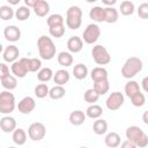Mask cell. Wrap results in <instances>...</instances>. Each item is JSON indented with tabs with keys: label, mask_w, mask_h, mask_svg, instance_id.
Returning <instances> with one entry per match:
<instances>
[{
	"label": "cell",
	"mask_w": 148,
	"mask_h": 148,
	"mask_svg": "<svg viewBox=\"0 0 148 148\" xmlns=\"http://www.w3.org/2000/svg\"><path fill=\"white\" fill-rule=\"evenodd\" d=\"M65 94H66V90H65V88L62 87V86H54V87H52L51 89H50V92H49V96H50V98H52V99H60V98H62L64 96H65Z\"/></svg>",
	"instance_id": "obj_34"
},
{
	"label": "cell",
	"mask_w": 148,
	"mask_h": 148,
	"mask_svg": "<svg viewBox=\"0 0 148 148\" xmlns=\"http://www.w3.org/2000/svg\"><path fill=\"white\" fill-rule=\"evenodd\" d=\"M136 12H138L139 17H141L143 20H147L148 18V2L140 3L139 7H138V9H136Z\"/></svg>",
	"instance_id": "obj_42"
},
{
	"label": "cell",
	"mask_w": 148,
	"mask_h": 148,
	"mask_svg": "<svg viewBox=\"0 0 148 148\" xmlns=\"http://www.w3.org/2000/svg\"><path fill=\"white\" fill-rule=\"evenodd\" d=\"M3 36L8 42H17L21 38V30L16 25H7L3 29Z\"/></svg>",
	"instance_id": "obj_13"
},
{
	"label": "cell",
	"mask_w": 148,
	"mask_h": 148,
	"mask_svg": "<svg viewBox=\"0 0 148 148\" xmlns=\"http://www.w3.org/2000/svg\"><path fill=\"white\" fill-rule=\"evenodd\" d=\"M37 1H38V0H25V1H24V3H25V6H27V7H29V8L31 7V8H34V7L36 6Z\"/></svg>",
	"instance_id": "obj_46"
},
{
	"label": "cell",
	"mask_w": 148,
	"mask_h": 148,
	"mask_svg": "<svg viewBox=\"0 0 148 148\" xmlns=\"http://www.w3.org/2000/svg\"><path fill=\"white\" fill-rule=\"evenodd\" d=\"M80 148H87V147H80Z\"/></svg>",
	"instance_id": "obj_51"
},
{
	"label": "cell",
	"mask_w": 148,
	"mask_h": 148,
	"mask_svg": "<svg viewBox=\"0 0 148 148\" xmlns=\"http://www.w3.org/2000/svg\"><path fill=\"white\" fill-rule=\"evenodd\" d=\"M1 86L7 90H13L17 87V79L14 75H8L5 79H1Z\"/></svg>",
	"instance_id": "obj_29"
},
{
	"label": "cell",
	"mask_w": 148,
	"mask_h": 148,
	"mask_svg": "<svg viewBox=\"0 0 148 148\" xmlns=\"http://www.w3.org/2000/svg\"><path fill=\"white\" fill-rule=\"evenodd\" d=\"M102 2H103L104 5H108V6H113V5H114L117 1H116V0H111V1H108V0H103Z\"/></svg>",
	"instance_id": "obj_48"
},
{
	"label": "cell",
	"mask_w": 148,
	"mask_h": 148,
	"mask_svg": "<svg viewBox=\"0 0 148 148\" xmlns=\"http://www.w3.org/2000/svg\"><path fill=\"white\" fill-rule=\"evenodd\" d=\"M86 113L83 112V111H81V110H75V111H73V112H71V114H69V123L72 124V125H74V126H80V125H82L84 121H86Z\"/></svg>",
	"instance_id": "obj_18"
},
{
	"label": "cell",
	"mask_w": 148,
	"mask_h": 148,
	"mask_svg": "<svg viewBox=\"0 0 148 148\" xmlns=\"http://www.w3.org/2000/svg\"><path fill=\"white\" fill-rule=\"evenodd\" d=\"M109 88H110V84H109V81H108V80L94 82V89H95V91H96L99 96H101V95H105V94L109 91Z\"/></svg>",
	"instance_id": "obj_33"
},
{
	"label": "cell",
	"mask_w": 148,
	"mask_h": 148,
	"mask_svg": "<svg viewBox=\"0 0 148 148\" xmlns=\"http://www.w3.org/2000/svg\"><path fill=\"white\" fill-rule=\"evenodd\" d=\"M53 72L50 67H43L38 73H37V79L40 82H49L51 79H53Z\"/></svg>",
	"instance_id": "obj_31"
},
{
	"label": "cell",
	"mask_w": 148,
	"mask_h": 148,
	"mask_svg": "<svg viewBox=\"0 0 148 148\" xmlns=\"http://www.w3.org/2000/svg\"><path fill=\"white\" fill-rule=\"evenodd\" d=\"M49 32L52 37H56V38H60L65 35V25H54V27H51L49 28Z\"/></svg>",
	"instance_id": "obj_40"
},
{
	"label": "cell",
	"mask_w": 148,
	"mask_h": 148,
	"mask_svg": "<svg viewBox=\"0 0 148 148\" xmlns=\"http://www.w3.org/2000/svg\"><path fill=\"white\" fill-rule=\"evenodd\" d=\"M35 14L39 17H43V16H46V14H49L50 12V5L49 2H46L45 0H38L36 6L32 8Z\"/></svg>",
	"instance_id": "obj_19"
},
{
	"label": "cell",
	"mask_w": 148,
	"mask_h": 148,
	"mask_svg": "<svg viewBox=\"0 0 148 148\" xmlns=\"http://www.w3.org/2000/svg\"><path fill=\"white\" fill-rule=\"evenodd\" d=\"M99 36H101V28L95 23H90L84 29L82 37H83V42H86L87 44H94L98 40Z\"/></svg>",
	"instance_id": "obj_7"
},
{
	"label": "cell",
	"mask_w": 148,
	"mask_h": 148,
	"mask_svg": "<svg viewBox=\"0 0 148 148\" xmlns=\"http://www.w3.org/2000/svg\"><path fill=\"white\" fill-rule=\"evenodd\" d=\"M49 92H50V89L46 83H39L35 87V95L37 96V98H44L49 96Z\"/></svg>",
	"instance_id": "obj_37"
},
{
	"label": "cell",
	"mask_w": 148,
	"mask_h": 148,
	"mask_svg": "<svg viewBox=\"0 0 148 148\" xmlns=\"http://www.w3.org/2000/svg\"><path fill=\"white\" fill-rule=\"evenodd\" d=\"M82 23V9L79 6H71L66 13V25L72 30H76Z\"/></svg>",
	"instance_id": "obj_4"
},
{
	"label": "cell",
	"mask_w": 148,
	"mask_h": 148,
	"mask_svg": "<svg viewBox=\"0 0 148 148\" xmlns=\"http://www.w3.org/2000/svg\"><path fill=\"white\" fill-rule=\"evenodd\" d=\"M92 131L97 135L105 134L106 131H108V123H106V120H104V119H97V120H95L94 121V125H92Z\"/></svg>",
	"instance_id": "obj_25"
},
{
	"label": "cell",
	"mask_w": 148,
	"mask_h": 148,
	"mask_svg": "<svg viewBox=\"0 0 148 148\" xmlns=\"http://www.w3.org/2000/svg\"><path fill=\"white\" fill-rule=\"evenodd\" d=\"M37 47L38 52L42 59L44 60H51L56 56V45L53 40L47 36H40L37 40Z\"/></svg>",
	"instance_id": "obj_1"
},
{
	"label": "cell",
	"mask_w": 148,
	"mask_h": 148,
	"mask_svg": "<svg viewBox=\"0 0 148 148\" xmlns=\"http://www.w3.org/2000/svg\"><path fill=\"white\" fill-rule=\"evenodd\" d=\"M142 60L138 57H131L126 59L121 67V75L125 79H132L142 69Z\"/></svg>",
	"instance_id": "obj_3"
},
{
	"label": "cell",
	"mask_w": 148,
	"mask_h": 148,
	"mask_svg": "<svg viewBox=\"0 0 148 148\" xmlns=\"http://www.w3.org/2000/svg\"><path fill=\"white\" fill-rule=\"evenodd\" d=\"M141 86H142V89L145 90V92H148V76H145L142 79Z\"/></svg>",
	"instance_id": "obj_45"
},
{
	"label": "cell",
	"mask_w": 148,
	"mask_h": 148,
	"mask_svg": "<svg viewBox=\"0 0 148 148\" xmlns=\"http://www.w3.org/2000/svg\"><path fill=\"white\" fill-rule=\"evenodd\" d=\"M57 60L59 62V65L64 66V67H69L73 64V56L71 52H60L57 57Z\"/></svg>",
	"instance_id": "obj_27"
},
{
	"label": "cell",
	"mask_w": 148,
	"mask_h": 148,
	"mask_svg": "<svg viewBox=\"0 0 148 148\" xmlns=\"http://www.w3.org/2000/svg\"><path fill=\"white\" fill-rule=\"evenodd\" d=\"M29 72H39L42 69V61L38 58H21Z\"/></svg>",
	"instance_id": "obj_20"
},
{
	"label": "cell",
	"mask_w": 148,
	"mask_h": 148,
	"mask_svg": "<svg viewBox=\"0 0 148 148\" xmlns=\"http://www.w3.org/2000/svg\"><path fill=\"white\" fill-rule=\"evenodd\" d=\"M29 16H30V8L27 6H21L15 12V17L18 21H25L29 18Z\"/></svg>",
	"instance_id": "obj_35"
},
{
	"label": "cell",
	"mask_w": 148,
	"mask_h": 148,
	"mask_svg": "<svg viewBox=\"0 0 148 148\" xmlns=\"http://www.w3.org/2000/svg\"><path fill=\"white\" fill-rule=\"evenodd\" d=\"M83 98H84V101H86L87 103L94 104L95 102L98 101L99 95L95 91L94 88H90V89H87V90H86V92H84V95H83Z\"/></svg>",
	"instance_id": "obj_38"
},
{
	"label": "cell",
	"mask_w": 148,
	"mask_h": 148,
	"mask_svg": "<svg viewBox=\"0 0 148 148\" xmlns=\"http://www.w3.org/2000/svg\"><path fill=\"white\" fill-rule=\"evenodd\" d=\"M91 56L97 65H108L111 61V56L103 45H95L91 50Z\"/></svg>",
	"instance_id": "obj_6"
},
{
	"label": "cell",
	"mask_w": 148,
	"mask_h": 148,
	"mask_svg": "<svg viewBox=\"0 0 148 148\" xmlns=\"http://www.w3.org/2000/svg\"><path fill=\"white\" fill-rule=\"evenodd\" d=\"M126 139L134 142L136 147L145 148L148 146V135L139 127V126H130L126 128Z\"/></svg>",
	"instance_id": "obj_2"
},
{
	"label": "cell",
	"mask_w": 148,
	"mask_h": 148,
	"mask_svg": "<svg viewBox=\"0 0 148 148\" xmlns=\"http://www.w3.org/2000/svg\"><path fill=\"white\" fill-rule=\"evenodd\" d=\"M142 121H143L146 125H148V110L143 112V114H142Z\"/></svg>",
	"instance_id": "obj_47"
},
{
	"label": "cell",
	"mask_w": 148,
	"mask_h": 148,
	"mask_svg": "<svg viewBox=\"0 0 148 148\" xmlns=\"http://www.w3.org/2000/svg\"><path fill=\"white\" fill-rule=\"evenodd\" d=\"M89 17L95 22H105V8L95 6L89 10Z\"/></svg>",
	"instance_id": "obj_16"
},
{
	"label": "cell",
	"mask_w": 148,
	"mask_h": 148,
	"mask_svg": "<svg viewBox=\"0 0 148 148\" xmlns=\"http://www.w3.org/2000/svg\"><path fill=\"white\" fill-rule=\"evenodd\" d=\"M46 134V128L42 123H32L28 128V135L34 141H40Z\"/></svg>",
	"instance_id": "obj_8"
},
{
	"label": "cell",
	"mask_w": 148,
	"mask_h": 148,
	"mask_svg": "<svg viewBox=\"0 0 148 148\" xmlns=\"http://www.w3.org/2000/svg\"><path fill=\"white\" fill-rule=\"evenodd\" d=\"M8 75H10L9 74V67L5 62H1L0 64V80L1 79H5Z\"/></svg>",
	"instance_id": "obj_43"
},
{
	"label": "cell",
	"mask_w": 148,
	"mask_h": 148,
	"mask_svg": "<svg viewBox=\"0 0 148 148\" xmlns=\"http://www.w3.org/2000/svg\"><path fill=\"white\" fill-rule=\"evenodd\" d=\"M69 73L66 69H58L53 75V81L57 86H64L69 81Z\"/></svg>",
	"instance_id": "obj_17"
},
{
	"label": "cell",
	"mask_w": 148,
	"mask_h": 148,
	"mask_svg": "<svg viewBox=\"0 0 148 148\" xmlns=\"http://www.w3.org/2000/svg\"><path fill=\"white\" fill-rule=\"evenodd\" d=\"M104 142L109 148H116L120 145V135L117 132H110L105 135Z\"/></svg>",
	"instance_id": "obj_22"
},
{
	"label": "cell",
	"mask_w": 148,
	"mask_h": 148,
	"mask_svg": "<svg viewBox=\"0 0 148 148\" xmlns=\"http://www.w3.org/2000/svg\"><path fill=\"white\" fill-rule=\"evenodd\" d=\"M46 23H47L49 28L54 27V25H64V17L60 14H52L47 17Z\"/></svg>",
	"instance_id": "obj_36"
},
{
	"label": "cell",
	"mask_w": 148,
	"mask_h": 148,
	"mask_svg": "<svg viewBox=\"0 0 148 148\" xmlns=\"http://www.w3.org/2000/svg\"><path fill=\"white\" fill-rule=\"evenodd\" d=\"M120 148H138V147H136V145L134 142H132L130 140H125V141L121 142Z\"/></svg>",
	"instance_id": "obj_44"
},
{
	"label": "cell",
	"mask_w": 148,
	"mask_h": 148,
	"mask_svg": "<svg viewBox=\"0 0 148 148\" xmlns=\"http://www.w3.org/2000/svg\"><path fill=\"white\" fill-rule=\"evenodd\" d=\"M120 13L124 15V16H130L134 13L135 10V7H134V3L132 1H128V0H125L120 3Z\"/></svg>",
	"instance_id": "obj_32"
},
{
	"label": "cell",
	"mask_w": 148,
	"mask_h": 148,
	"mask_svg": "<svg viewBox=\"0 0 148 148\" xmlns=\"http://www.w3.org/2000/svg\"><path fill=\"white\" fill-rule=\"evenodd\" d=\"M73 75H74V77L77 79V80H83V79H86L87 75H88V68H87V66L83 65V64H77V65H75L74 68H73Z\"/></svg>",
	"instance_id": "obj_28"
},
{
	"label": "cell",
	"mask_w": 148,
	"mask_h": 148,
	"mask_svg": "<svg viewBox=\"0 0 148 148\" xmlns=\"http://www.w3.org/2000/svg\"><path fill=\"white\" fill-rule=\"evenodd\" d=\"M131 103H132L134 106H136V108H141V106L146 103L145 95H143L141 91L138 92L136 95H134L133 97H131Z\"/></svg>",
	"instance_id": "obj_41"
},
{
	"label": "cell",
	"mask_w": 148,
	"mask_h": 148,
	"mask_svg": "<svg viewBox=\"0 0 148 148\" xmlns=\"http://www.w3.org/2000/svg\"><path fill=\"white\" fill-rule=\"evenodd\" d=\"M102 113H103V109L97 104H91L86 110V116L90 119H98L102 116Z\"/></svg>",
	"instance_id": "obj_23"
},
{
	"label": "cell",
	"mask_w": 148,
	"mask_h": 148,
	"mask_svg": "<svg viewBox=\"0 0 148 148\" xmlns=\"http://www.w3.org/2000/svg\"><path fill=\"white\" fill-rule=\"evenodd\" d=\"M10 71H12V73H13L14 76L20 77V79L24 77L28 74V72H29L28 68H27V65L24 64V61L22 59L13 62L12 64V67H10Z\"/></svg>",
	"instance_id": "obj_12"
},
{
	"label": "cell",
	"mask_w": 148,
	"mask_h": 148,
	"mask_svg": "<svg viewBox=\"0 0 148 148\" xmlns=\"http://www.w3.org/2000/svg\"><path fill=\"white\" fill-rule=\"evenodd\" d=\"M123 104H124V95L121 92H119V91L111 92L108 96L106 101H105L106 108L109 110H111V111H116V110L120 109L123 106Z\"/></svg>",
	"instance_id": "obj_9"
},
{
	"label": "cell",
	"mask_w": 148,
	"mask_h": 148,
	"mask_svg": "<svg viewBox=\"0 0 148 148\" xmlns=\"http://www.w3.org/2000/svg\"><path fill=\"white\" fill-rule=\"evenodd\" d=\"M35 108H36V102H35V99H34L32 97H30V96L23 97V98L18 102V104H17L18 111H20L21 113H23V114H29V113H31Z\"/></svg>",
	"instance_id": "obj_10"
},
{
	"label": "cell",
	"mask_w": 148,
	"mask_h": 148,
	"mask_svg": "<svg viewBox=\"0 0 148 148\" xmlns=\"http://www.w3.org/2000/svg\"><path fill=\"white\" fill-rule=\"evenodd\" d=\"M16 104H15V96L5 90L0 94V112L2 114H8L14 111Z\"/></svg>",
	"instance_id": "obj_5"
},
{
	"label": "cell",
	"mask_w": 148,
	"mask_h": 148,
	"mask_svg": "<svg viewBox=\"0 0 148 148\" xmlns=\"http://www.w3.org/2000/svg\"><path fill=\"white\" fill-rule=\"evenodd\" d=\"M83 47V40L79 36H73L67 40V49L71 53H77Z\"/></svg>",
	"instance_id": "obj_15"
},
{
	"label": "cell",
	"mask_w": 148,
	"mask_h": 148,
	"mask_svg": "<svg viewBox=\"0 0 148 148\" xmlns=\"http://www.w3.org/2000/svg\"><path fill=\"white\" fill-rule=\"evenodd\" d=\"M90 76L94 82H97V81H103V80H108V71L104 68V67H95L91 69L90 72Z\"/></svg>",
	"instance_id": "obj_21"
},
{
	"label": "cell",
	"mask_w": 148,
	"mask_h": 148,
	"mask_svg": "<svg viewBox=\"0 0 148 148\" xmlns=\"http://www.w3.org/2000/svg\"><path fill=\"white\" fill-rule=\"evenodd\" d=\"M14 15H15V13H14V10L12 9L10 6H6V5H3V6L0 7V17H1L3 21L12 20Z\"/></svg>",
	"instance_id": "obj_39"
},
{
	"label": "cell",
	"mask_w": 148,
	"mask_h": 148,
	"mask_svg": "<svg viewBox=\"0 0 148 148\" xmlns=\"http://www.w3.org/2000/svg\"><path fill=\"white\" fill-rule=\"evenodd\" d=\"M14 143L18 145V146H22L27 142V133L23 128H16L14 132H13V136H12Z\"/></svg>",
	"instance_id": "obj_26"
},
{
	"label": "cell",
	"mask_w": 148,
	"mask_h": 148,
	"mask_svg": "<svg viewBox=\"0 0 148 148\" xmlns=\"http://www.w3.org/2000/svg\"><path fill=\"white\" fill-rule=\"evenodd\" d=\"M0 127L5 133H10L16 130V120L13 117L5 116L0 119Z\"/></svg>",
	"instance_id": "obj_14"
},
{
	"label": "cell",
	"mask_w": 148,
	"mask_h": 148,
	"mask_svg": "<svg viewBox=\"0 0 148 148\" xmlns=\"http://www.w3.org/2000/svg\"><path fill=\"white\" fill-rule=\"evenodd\" d=\"M140 87H139V83L136 81H133V80H130L126 84H125V94L127 97H133L134 95H136L138 92H140Z\"/></svg>",
	"instance_id": "obj_24"
},
{
	"label": "cell",
	"mask_w": 148,
	"mask_h": 148,
	"mask_svg": "<svg viewBox=\"0 0 148 148\" xmlns=\"http://www.w3.org/2000/svg\"><path fill=\"white\" fill-rule=\"evenodd\" d=\"M20 56V50L16 45H8L5 47L2 52V58L6 62H15L17 61V58Z\"/></svg>",
	"instance_id": "obj_11"
},
{
	"label": "cell",
	"mask_w": 148,
	"mask_h": 148,
	"mask_svg": "<svg viewBox=\"0 0 148 148\" xmlns=\"http://www.w3.org/2000/svg\"><path fill=\"white\" fill-rule=\"evenodd\" d=\"M119 14L118 10L113 7H105V22L106 23H116L118 21Z\"/></svg>",
	"instance_id": "obj_30"
},
{
	"label": "cell",
	"mask_w": 148,
	"mask_h": 148,
	"mask_svg": "<svg viewBox=\"0 0 148 148\" xmlns=\"http://www.w3.org/2000/svg\"><path fill=\"white\" fill-rule=\"evenodd\" d=\"M18 2H20V1H17V0H16V1H15V0H14V1H9V3H12V5H16V3H18Z\"/></svg>",
	"instance_id": "obj_49"
},
{
	"label": "cell",
	"mask_w": 148,
	"mask_h": 148,
	"mask_svg": "<svg viewBox=\"0 0 148 148\" xmlns=\"http://www.w3.org/2000/svg\"><path fill=\"white\" fill-rule=\"evenodd\" d=\"M8 148H16V147H13V146H12V147H8Z\"/></svg>",
	"instance_id": "obj_50"
}]
</instances>
